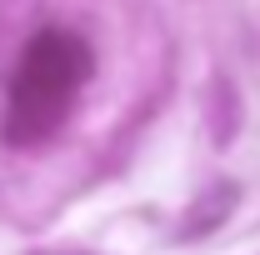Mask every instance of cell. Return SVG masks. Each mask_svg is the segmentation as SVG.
Segmentation results:
<instances>
[{
    "label": "cell",
    "instance_id": "cell-1",
    "mask_svg": "<svg viewBox=\"0 0 260 255\" xmlns=\"http://www.w3.org/2000/svg\"><path fill=\"white\" fill-rule=\"evenodd\" d=\"M90 75V45L70 30H40L20 55L10 80V110L0 135L10 145H40L50 130H60L80 80Z\"/></svg>",
    "mask_w": 260,
    "mask_h": 255
},
{
    "label": "cell",
    "instance_id": "cell-2",
    "mask_svg": "<svg viewBox=\"0 0 260 255\" xmlns=\"http://www.w3.org/2000/svg\"><path fill=\"white\" fill-rule=\"evenodd\" d=\"M235 205H240V185H235V180H215V185H210V190L185 210V220H180V230H175V240H200V235L220 230V225L230 220Z\"/></svg>",
    "mask_w": 260,
    "mask_h": 255
},
{
    "label": "cell",
    "instance_id": "cell-3",
    "mask_svg": "<svg viewBox=\"0 0 260 255\" xmlns=\"http://www.w3.org/2000/svg\"><path fill=\"white\" fill-rule=\"evenodd\" d=\"M205 95H210V105H205V115H210V140L225 150V145H235V135H240V90H235L230 75H215Z\"/></svg>",
    "mask_w": 260,
    "mask_h": 255
}]
</instances>
